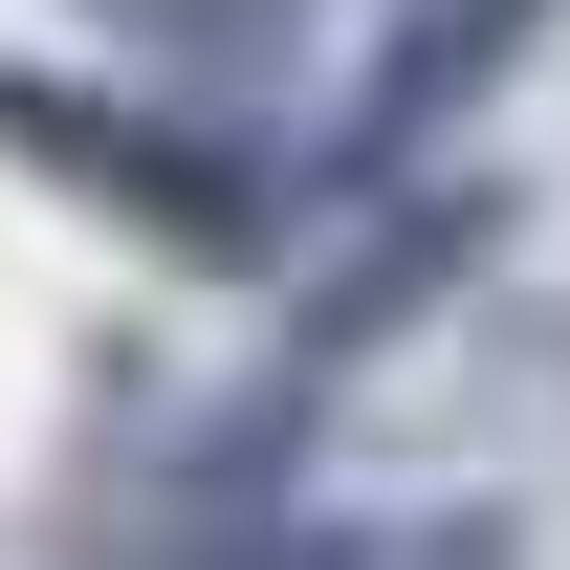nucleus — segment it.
Instances as JSON below:
<instances>
[{
	"label": "nucleus",
	"instance_id": "1",
	"mask_svg": "<svg viewBox=\"0 0 570 570\" xmlns=\"http://www.w3.org/2000/svg\"><path fill=\"white\" fill-rule=\"evenodd\" d=\"M504 45H527V0H439L417 45H395V67H373V132H439V110H461V88L504 67Z\"/></svg>",
	"mask_w": 570,
	"mask_h": 570
},
{
	"label": "nucleus",
	"instance_id": "2",
	"mask_svg": "<svg viewBox=\"0 0 570 570\" xmlns=\"http://www.w3.org/2000/svg\"><path fill=\"white\" fill-rule=\"evenodd\" d=\"M110 45H154V67H285L307 45V0H88Z\"/></svg>",
	"mask_w": 570,
	"mask_h": 570
},
{
	"label": "nucleus",
	"instance_id": "3",
	"mask_svg": "<svg viewBox=\"0 0 570 570\" xmlns=\"http://www.w3.org/2000/svg\"><path fill=\"white\" fill-rule=\"evenodd\" d=\"M395 570H504V527H483V504H461V527H417V549H395Z\"/></svg>",
	"mask_w": 570,
	"mask_h": 570
}]
</instances>
